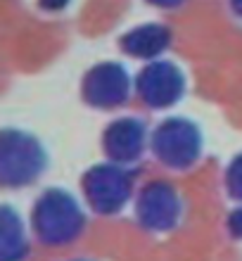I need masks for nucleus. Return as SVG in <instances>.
Here are the masks:
<instances>
[{"mask_svg": "<svg viewBox=\"0 0 242 261\" xmlns=\"http://www.w3.org/2000/svg\"><path fill=\"white\" fill-rule=\"evenodd\" d=\"M48 152L36 136L21 128H0V188L19 190L43 176Z\"/></svg>", "mask_w": 242, "mask_h": 261, "instance_id": "f03ea898", "label": "nucleus"}, {"mask_svg": "<svg viewBox=\"0 0 242 261\" xmlns=\"http://www.w3.org/2000/svg\"><path fill=\"white\" fill-rule=\"evenodd\" d=\"M147 128L136 117L114 119L102 133V147L110 162L117 164H131L145 152Z\"/></svg>", "mask_w": 242, "mask_h": 261, "instance_id": "6e6552de", "label": "nucleus"}, {"mask_svg": "<svg viewBox=\"0 0 242 261\" xmlns=\"http://www.w3.org/2000/svg\"><path fill=\"white\" fill-rule=\"evenodd\" d=\"M133 171L124 169V164L104 162L83 173L81 188L93 212L97 214H117L126 206L133 193Z\"/></svg>", "mask_w": 242, "mask_h": 261, "instance_id": "20e7f679", "label": "nucleus"}, {"mask_svg": "<svg viewBox=\"0 0 242 261\" xmlns=\"http://www.w3.org/2000/svg\"><path fill=\"white\" fill-rule=\"evenodd\" d=\"M131 74L119 62H100L90 67L83 76V102L95 110H114L131 97Z\"/></svg>", "mask_w": 242, "mask_h": 261, "instance_id": "39448f33", "label": "nucleus"}, {"mask_svg": "<svg viewBox=\"0 0 242 261\" xmlns=\"http://www.w3.org/2000/svg\"><path fill=\"white\" fill-rule=\"evenodd\" d=\"M226 226H228V233L237 240H242V206L233 209L228 214V221H226Z\"/></svg>", "mask_w": 242, "mask_h": 261, "instance_id": "f8f14e48", "label": "nucleus"}, {"mask_svg": "<svg viewBox=\"0 0 242 261\" xmlns=\"http://www.w3.org/2000/svg\"><path fill=\"white\" fill-rule=\"evenodd\" d=\"M226 188L230 197L242 202V152L233 157V162L226 169Z\"/></svg>", "mask_w": 242, "mask_h": 261, "instance_id": "9b49d317", "label": "nucleus"}, {"mask_svg": "<svg viewBox=\"0 0 242 261\" xmlns=\"http://www.w3.org/2000/svg\"><path fill=\"white\" fill-rule=\"evenodd\" d=\"M138 97L152 110H169L185 95V74L173 62L154 60L133 81Z\"/></svg>", "mask_w": 242, "mask_h": 261, "instance_id": "423d86ee", "label": "nucleus"}, {"mask_svg": "<svg viewBox=\"0 0 242 261\" xmlns=\"http://www.w3.org/2000/svg\"><path fill=\"white\" fill-rule=\"evenodd\" d=\"M34 235L48 247H64L83 233L86 214L76 197L62 188H48L31 209Z\"/></svg>", "mask_w": 242, "mask_h": 261, "instance_id": "f257e3e1", "label": "nucleus"}, {"mask_svg": "<svg viewBox=\"0 0 242 261\" xmlns=\"http://www.w3.org/2000/svg\"><path fill=\"white\" fill-rule=\"evenodd\" d=\"M230 10L242 19V0H230Z\"/></svg>", "mask_w": 242, "mask_h": 261, "instance_id": "2eb2a0df", "label": "nucleus"}, {"mask_svg": "<svg viewBox=\"0 0 242 261\" xmlns=\"http://www.w3.org/2000/svg\"><path fill=\"white\" fill-rule=\"evenodd\" d=\"M150 150L169 169H187L202 154V130L185 117H169L152 130Z\"/></svg>", "mask_w": 242, "mask_h": 261, "instance_id": "7ed1b4c3", "label": "nucleus"}, {"mask_svg": "<svg viewBox=\"0 0 242 261\" xmlns=\"http://www.w3.org/2000/svg\"><path fill=\"white\" fill-rule=\"evenodd\" d=\"M145 3L159 7V10H173V7H180L185 0H145Z\"/></svg>", "mask_w": 242, "mask_h": 261, "instance_id": "4468645a", "label": "nucleus"}, {"mask_svg": "<svg viewBox=\"0 0 242 261\" xmlns=\"http://www.w3.org/2000/svg\"><path fill=\"white\" fill-rule=\"evenodd\" d=\"M29 252L24 221L12 206L0 204V261H21Z\"/></svg>", "mask_w": 242, "mask_h": 261, "instance_id": "9d476101", "label": "nucleus"}, {"mask_svg": "<svg viewBox=\"0 0 242 261\" xmlns=\"http://www.w3.org/2000/svg\"><path fill=\"white\" fill-rule=\"evenodd\" d=\"M180 214H183V202L171 183L152 180L140 190L138 202H136V216L145 230L166 233V230L176 228Z\"/></svg>", "mask_w": 242, "mask_h": 261, "instance_id": "0eeeda50", "label": "nucleus"}, {"mask_svg": "<svg viewBox=\"0 0 242 261\" xmlns=\"http://www.w3.org/2000/svg\"><path fill=\"white\" fill-rule=\"evenodd\" d=\"M71 0H38V7L43 12H62L69 7Z\"/></svg>", "mask_w": 242, "mask_h": 261, "instance_id": "ddd939ff", "label": "nucleus"}, {"mask_svg": "<svg viewBox=\"0 0 242 261\" xmlns=\"http://www.w3.org/2000/svg\"><path fill=\"white\" fill-rule=\"evenodd\" d=\"M76 261H86V259H76Z\"/></svg>", "mask_w": 242, "mask_h": 261, "instance_id": "dca6fc26", "label": "nucleus"}, {"mask_svg": "<svg viewBox=\"0 0 242 261\" xmlns=\"http://www.w3.org/2000/svg\"><path fill=\"white\" fill-rule=\"evenodd\" d=\"M119 45L126 55L136 57V60H157L171 45V29L157 24V21L140 24V27L126 31Z\"/></svg>", "mask_w": 242, "mask_h": 261, "instance_id": "1a4fd4ad", "label": "nucleus"}]
</instances>
